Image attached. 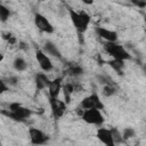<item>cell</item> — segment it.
Returning a JSON list of instances; mask_svg holds the SVG:
<instances>
[{
    "label": "cell",
    "mask_w": 146,
    "mask_h": 146,
    "mask_svg": "<svg viewBox=\"0 0 146 146\" xmlns=\"http://www.w3.org/2000/svg\"><path fill=\"white\" fill-rule=\"evenodd\" d=\"M1 114L6 115L7 117H9L14 121L24 122L26 119H29L33 114V112H32V110L23 106L21 103H10L9 104V110L8 111L2 110Z\"/></svg>",
    "instance_id": "obj_1"
},
{
    "label": "cell",
    "mask_w": 146,
    "mask_h": 146,
    "mask_svg": "<svg viewBox=\"0 0 146 146\" xmlns=\"http://www.w3.org/2000/svg\"><path fill=\"white\" fill-rule=\"evenodd\" d=\"M68 15L76 32L79 34H83L89 27V24L91 21L90 16L86 11H75L71 8H68Z\"/></svg>",
    "instance_id": "obj_2"
},
{
    "label": "cell",
    "mask_w": 146,
    "mask_h": 146,
    "mask_svg": "<svg viewBox=\"0 0 146 146\" xmlns=\"http://www.w3.org/2000/svg\"><path fill=\"white\" fill-rule=\"evenodd\" d=\"M104 50L115 59H121V60L131 59V55L125 50V48L123 46L116 43V41H114V42L106 41L104 44Z\"/></svg>",
    "instance_id": "obj_3"
},
{
    "label": "cell",
    "mask_w": 146,
    "mask_h": 146,
    "mask_svg": "<svg viewBox=\"0 0 146 146\" xmlns=\"http://www.w3.org/2000/svg\"><path fill=\"white\" fill-rule=\"evenodd\" d=\"M81 119L88 124H94V125H98V127H100L105 121L104 115L102 114L100 110H98V108L84 110L81 115Z\"/></svg>",
    "instance_id": "obj_4"
},
{
    "label": "cell",
    "mask_w": 146,
    "mask_h": 146,
    "mask_svg": "<svg viewBox=\"0 0 146 146\" xmlns=\"http://www.w3.org/2000/svg\"><path fill=\"white\" fill-rule=\"evenodd\" d=\"M80 107H82L83 110H88V108H98V110H104V104L103 102L100 100L99 96L96 94V92H92L91 95L84 97L80 104H79Z\"/></svg>",
    "instance_id": "obj_5"
},
{
    "label": "cell",
    "mask_w": 146,
    "mask_h": 146,
    "mask_svg": "<svg viewBox=\"0 0 146 146\" xmlns=\"http://www.w3.org/2000/svg\"><path fill=\"white\" fill-rule=\"evenodd\" d=\"M49 105H50V108H51V113H52V116L58 120L60 119L65 111H66V107H67V103L64 102V100H60L57 98H50L49 97Z\"/></svg>",
    "instance_id": "obj_6"
},
{
    "label": "cell",
    "mask_w": 146,
    "mask_h": 146,
    "mask_svg": "<svg viewBox=\"0 0 146 146\" xmlns=\"http://www.w3.org/2000/svg\"><path fill=\"white\" fill-rule=\"evenodd\" d=\"M35 58H36V62H38L39 66L41 67V70L43 72H50L54 68L51 59L49 58V56L42 49H36L35 50Z\"/></svg>",
    "instance_id": "obj_7"
},
{
    "label": "cell",
    "mask_w": 146,
    "mask_h": 146,
    "mask_svg": "<svg viewBox=\"0 0 146 146\" xmlns=\"http://www.w3.org/2000/svg\"><path fill=\"white\" fill-rule=\"evenodd\" d=\"M34 24L40 31H42L44 33H54V31H55V27L48 21V18H46L43 15L38 14V13L34 15Z\"/></svg>",
    "instance_id": "obj_8"
},
{
    "label": "cell",
    "mask_w": 146,
    "mask_h": 146,
    "mask_svg": "<svg viewBox=\"0 0 146 146\" xmlns=\"http://www.w3.org/2000/svg\"><path fill=\"white\" fill-rule=\"evenodd\" d=\"M29 136H30L31 144H33V145H43L49 139V137L42 130H40L38 128H30Z\"/></svg>",
    "instance_id": "obj_9"
},
{
    "label": "cell",
    "mask_w": 146,
    "mask_h": 146,
    "mask_svg": "<svg viewBox=\"0 0 146 146\" xmlns=\"http://www.w3.org/2000/svg\"><path fill=\"white\" fill-rule=\"evenodd\" d=\"M96 137L98 138V140H100V143L105 144L106 146H114L115 145L111 129L103 128V127L98 128L97 132H96Z\"/></svg>",
    "instance_id": "obj_10"
},
{
    "label": "cell",
    "mask_w": 146,
    "mask_h": 146,
    "mask_svg": "<svg viewBox=\"0 0 146 146\" xmlns=\"http://www.w3.org/2000/svg\"><path fill=\"white\" fill-rule=\"evenodd\" d=\"M95 32L98 36H100L102 39H104L105 41H110V42H114L117 40V33L113 30H108L105 27H100L97 26L95 27Z\"/></svg>",
    "instance_id": "obj_11"
},
{
    "label": "cell",
    "mask_w": 146,
    "mask_h": 146,
    "mask_svg": "<svg viewBox=\"0 0 146 146\" xmlns=\"http://www.w3.org/2000/svg\"><path fill=\"white\" fill-rule=\"evenodd\" d=\"M63 88V78H56L50 81L48 87V94L50 98H57Z\"/></svg>",
    "instance_id": "obj_12"
},
{
    "label": "cell",
    "mask_w": 146,
    "mask_h": 146,
    "mask_svg": "<svg viewBox=\"0 0 146 146\" xmlns=\"http://www.w3.org/2000/svg\"><path fill=\"white\" fill-rule=\"evenodd\" d=\"M49 78L46 75V73H36L34 76V82H35V88L38 90H43L49 87L50 84Z\"/></svg>",
    "instance_id": "obj_13"
},
{
    "label": "cell",
    "mask_w": 146,
    "mask_h": 146,
    "mask_svg": "<svg viewBox=\"0 0 146 146\" xmlns=\"http://www.w3.org/2000/svg\"><path fill=\"white\" fill-rule=\"evenodd\" d=\"M42 50H43L47 55H50V56L56 57V58H58V59L62 58V55H60L59 49H58L57 46H56L54 42H51V41H46L44 44H43V47H42Z\"/></svg>",
    "instance_id": "obj_14"
},
{
    "label": "cell",
    "mask_w": 146,
    "mask_h": 146,
    "mask_svg": "<svg viewBox=\"0 0 146 146\" xmlns=\"http://www.w3.org/2000/svg\"><path fill=\"white\" fill-rule=\"evenodd\" d=\"M124 62L125 60H121V59H115L113 58L112 60H108L107 64L119 74V75H123L124 74Z\"/></svg>",
    "instance_id": "obj_15"
},
{
    "label": "cell",
    "mask_w": 146,
    "mask_h": 146,
    "mask_svg": "<svg viewBox=\"0 0 146 146\" xmlns=\"http://www.w3.org/2000/svg\"><path fill=\"white\" fill-rule=\"evenodd\" d=\"M64 73L70 75V76H79V75L83 74V68L80 65H78V64H73V65H70L64 71Z\"/></svg>",
    "instance_id": "obj_16"
},
{
    "label": "cell",
    "mask_w": 146,
    "mask_h": 146,
    "mask_svg": "<svg viewBox=\"0 0 146 146\" xmlns=\"http://www.w3.org/2000/svg\"><path fill=\"white\" fill-rule=\"evenodd\" d=\"M62 90H63V94H64L65 102L68 104V103L71 102V96L73 95V92H75V91H74V84L71 83V82H67V83L63 84Z\"/></svg>",
    "instance_id": "obj_17"
},
{
    "label": "cell",
    "mask_w": 146,
    "mask_h": 146,
    "mask_svg": "<svg viewBox=\"0 0 146 146\" xmlns=\"http://www.w3.org/2000/svg\"><path fill=\"white\" fill-rule=\"evenodd\" d=\"M13 66H14V68H15L16 71L23 72V71H25V70L27 68V63H26V60H25L23 57L17 56V57L14 59V62H13Z\"/></svg>",
    "instance_id": "obj_18"
},
{
    "label": "cell",
    "mask_w": 146,
    "mask_h": 146,
    "mask_svg": "<svg viewBox=\"0 0 146 146\" xmlns=\"http://www.w3.org/2000/svg\"><path fill=\"white\" fill-rule=\"evenodd\" d=\"M102 94H103V96H105V97H111V96L115 95V94H116L115 83H113V84H105V86L103 87Z\"/></svg>",
    "instance_id": "obj_19"
},
{
    "label": "cell",
    "mask_w": 146,
    "mask_h": 146,
    "mask_svg": "<svg viewBox=\"0 0 146 146\" xmlns=\"http://www.w3.org/2000/svg\"><path fill=\"white\" fill-rule=\"evenodd\" d=\"M9 16H10V10L5 5H1L0 6V18H1V22L2 23L7 22V19L9 18Z\"/></svg>",
    "instance_id": "obj_20"
},
{
    "label": "cell",
    "mask_w": 146,
    "mask_h": 146,
    "mask_svg": "<svg viewBox=\"0 0 146 146\" xmlns=\"http://www.w3.org/2000/svg\"><path fill=\"white\" fill-rule=\"evenodd\" d=\"M111 131H112V136H113V139H114V143H115V144H121V143L124 141L122 133H121L116 128H112Z\"/></svg>",
    "instance_id": "obj_21"
},
{
    "label": "cell",
    "mask_w": 146,
    "mask_h": 146,
    "mask_svg": "<svg viewBox=\"0 0 146 146\" xmlns=\"http://www.w3.org/2000/svg\"><path fill=\"white\" fill-rule=\"evenodd\" d=\"M97 80H98V82L100 83V84H113L114 82H113V80L108 76V75H106V74H100V75H97Z\"/></svg>",
    "instance_id": "obj_22"
},
{
    "label": "cell",
    "mask_w": 146,
    "mask_h": 146,
    "mask_svg": "<svg viewBox=\"0 0 146 146\" xmlns=\"http://www.w3.org/2000/svg\"><path fill=\"white\" fill-rule=\"evenodd\" d=\"M135 133H136L135 129H132V128H125L123 130V132H122V136H123V139H129V138L135 137Z\"/></svg>",
    "instance_id": "obj_23"
},
{
    "label": "cell",
    "mask_w": 146,
    "mask_h": 146,
    "mask_svg": "<svg viewBox=\"0 0 146 146\" xmlns=\"http://www.w3.org/2000/svg\"><path fill=\"white\" fill-rule=\"evenodd\" d=\"M130 2L138 8H145L146 7V0H130Z\"/></svg>",
    "instance_id": "obj_24"
},
{
    "label": "cell",
    "mask_w": 146,
    "mask_h": 146,
    "mask_svg": "<svg viewBox=\"0 0 146 146\" xmlns=\"http://www.w3.org/2000/svg\"><path fill=\"white\" fill-rule=\"evenodd\" d=\"M5 81H6V83H8V86H9V84H10V86H16L17 82H18V78H17V76H9V78L6 79Z\"/></svg>",
    "instance_id": "obj_25"
},
{
    "label": "cell",
    "mask_w": 146,
    "mask_h": 146,
    "mask_svg": "<svg viewBox=\"0 0 146 146\" xmlns=\"http://www.w3.org/2000/svg\"><path fill=\"white\" fill-rule=\"evenodd\" d=\"M7 90H9V86L6 84V81L5 80H1L0 81V92L2 94L5 91H7Z\"/></svg>",
    "instance_id": "obj_26"
},
{
    "label": "cell",
    "mask_w": 146,
    "mask_h": 146,
    "mask_svg": "<svg viewBox=\"0 0 146 146\" xmlns=\"http://www.w3.org/2000/svg\"><path fill=\"white\" fill-rule=\"evenodd\" d=\"M84 5H87V6H90V5H92L94 3V0H81Z\"/></svg>",
    "instance_id": "obj_27"
},
{
    "label": "cell",
    "mask_w": 146,
    "mask_h": 146,
    "mask_svg": "<svg viewBox=\"0 0 146 146\" xmlns=\"http://www.w3.org/2000/svg\"><path fill=\"white\" fill-rule=\"evenodd\" d=\"M141 70H143L144 74H145V76H146V64H143V66H141Z\"/></svg>",
    "instance_id": "obj_28"
},
{
    "label": "cell",
    "mask_w": 146,
    "mask_h": 146,
    "mask_svg": "<svg viewBox=\"0 0 146 146\" xmlns=\"http://www.w3.org/2000/svg\"><path fill=\"white\" fill-rule=\"evenodd\" d=\"M144 22H145V25H146V15H144Z\"/></svg>",
    "instance_id": "obj_29"
},
{
    "label": "cell",
    "mask_w": 146,
    "mask_h": 146,
    "mask_svg": "<svg viewBox=\"0 0 146 146\" xmlns=\"http://www.w3.org/2000/svg\"><path fill=\"white\" fill-rule=\"evenodd\" d=\"M39 1H44V0H39Z\"/></svg>",
    "instance_id": "obj_30"
}]
</instances>
